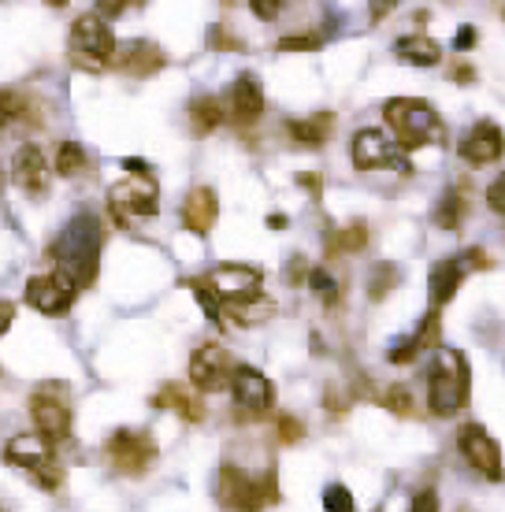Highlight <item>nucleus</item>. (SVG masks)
I'll use <instances>...</instances> for the list:
<instances>
[{
	"mask_svg": "<svg viewBox=\"0 0 505 512\" xmlns=\"http://www.w3.org/2000/svg\"><path fill=\"white\" fill-rule=\"evenodd\" d=\"M468 383H472V372H468L465 353L439 346V353H435V364L428 368L431 412H435V416H454L457 409H465Z\"/></svg>",
	"mask_w": 505,
	"mask_h": 512,
	"instance_id": "nucleus-2",
	"label": "nucleus"
},
{
	"mask_svg": "<svg viewBox=\"0 0 505 512\" xmlns=\"http://www.w3.org/2000/svg\"><path fill=\"white\" fill-rule=\"evenodd\" d=\"M12 179L30 197H41L49 190V164H45V153L38 145H19V153L12 160Z\"/></svg>",
	"mask_w": 505,
	"mask_h": 512,
	"instance_id": "nucleus-17",
	"label": "nucleus"
},
{
	"mask_svg": "<svg viewBox=\"0 0 505 512\" xmlns=\"http://www.w3.org/2000/svg\"><path fill=\"white\" fill-rule=\"evenodd\" d=\"M398 282H402V271H398V264H376V268H372V275H368V297H372V301H383V297H387Z\"/></svg>",
	"mask_w": 505,
	"mask_h": 512,
	"instance_id": "nucleus-30",
	"label": "nucleus"
},
{
	"mask_svg": "<svg viewBox=\"0 0 505 512\" xmlns=\"http://www.w3.org/2000/svg\"><path fill=\"white\" fill-rule=\"evenodd\" d=\"M472 78H476V71H472V67H454V82H472Z\"/></svg>",
	"mask_w": 505,
	"mask_h": 512,
	"instance_id": "nucleus-47",
	"label": "nucleus"
},
{
	"mask_svg": "<svg viewBox=\"0 0 505 512\" xmlns=\"http://www.w3.org/2000/svg\"><path fill=\"white\" fill-rule=\"evenodd\" d=\"M457 446L465 453V461L483 475V479H491V483H502V449L494 442L487 431H483L480 423H465L461 427V435H457Z\"/></svg>",
	"mask_w": 505,
	"mask_h": 512,
	"instance_id": "nucleus-11",
	"label": "nucleus"
},
{
	"mask_svg": "<svg viewBox=\"0 0 505 512\" xmlns=\"http://www.w3.org/2000/svg\"><path fill=\"white\" fill-rule=\"evenodd\" d=\"M15 123H23V127L38 123V108H34V101H30L26 93L0 90V134H4V130H12Z\"/></svg>",
	"mask_w": 505,
	"mask_h": 512,
	"instance_id": "nucleus-22",
	"label": "nucleus"
},
{
	"mask_svg": "<svg viewBox=\"0 0 505 512\" xmlns=\"http://www.w3.org/2000/svg\"><path fill=\"white\" fill-rule=\"evenodd\" d=\"M112 64L134 78H149L168 64V60H164V52L156 49L153 41H127L123 49L116 45V60H112Z\"/></svg>",
	"mask_w": 505,
	"mask_h": 512,
	"instance_id": "nucleus-18",
	"label": "nucleus"
},
{
	"mask_svg": "<svg viewBox=\"0 0 505 512\" xmlns=\"http://www.w3.org/2000/svg\"><path fill=\"white\" fill-rule=\"evenodd\" d=\"M52 256H56V268L64 271L78 290L93 286V279H97V256H101V219L93 216V212H78L64 227V234L56 238Z\"/></svg>",
	"mask_w": 505,
	"mask_h": 512,
	"instance_id": "nucleus-1",
	"label": "nucleus"
},
{
	"mask_svg": "<svg viewBox=\"0 0 505 512\" xmlns=\"http://www.w3.org/2000/svg\"><path fill=\"white\" fill-rule=\"evenodd\" d=\"M75 294L78 286L60 268L49 271V275H34L26 282V305L45 312V316H64L67 308L75 305Z\"/></svg>",
	"mask_w": 505,
	"mask_h": 512,
	"instance_id": "nucleus-9",
	"label": "nucleus"
},
{
	"mask_svg": "<svg viewBox=\"0 0 505 512\" xmlns=\"http://www.w3.org/2000/svg\"><path fill=\"white\" fill-rule=\"evenodd\" d=\"M231 116L238 127H253L264 116V90L257 86L253 75H242L231 86Z\"/></svg>",
	"mask_w": 505,
	"mask_h": 512,
	"instance_id": "nucleus-20",
	"label": "nucleus"
},
{
	"mask_svg": "<svg viewBox=\"0 0 505 512\" xmlns=\"http://www.w3.org/2000/svg\"><path fill=\"white\" fill-rule=\"evenodd\" d=\"M383 116L387 127L398 134L402 149H420L431 141L442 138V119L435 116V108L428 101H413V97H394L383 104Z\"/></svg>",
	"mask_w": 505,
	"mask_h": 512,
	"instance_id": "nucleus-3",
	"label": "nucleus"
},
{
	"mask_svg": "<svg viewBox=\"0 0 505 512\" xmlns=\"http://www.w3.org/2000/svg\"><path fill=\"white\" fill-rule=\"evenodd\" d=\"M268 227H275V231H283V227H286V216H272V219H268Z\"/></svg>",
	"mask_w": 505,
	"mask_h": 512,
	"instance_id": "nucleus-49",
	"label": "nucleus"
},
{
	"mask_svg": "<svg viewBox=\"0 0 505 512\" xmlns=\"http://www.w3.org/2000/svg\"><path fill=\"white\" fill-rule=\"evenodd\" d=\"M350 156H353V164L361 167V171H372V167H387V164H394L398 171H409L402 156L394 153V145L383 138V130H372V127L357 130V134H353Z\"/></svg>",
	"mask_w": 505,
	"mask_h": 512,
	"instance_id": "nucleus-15",
	"label": "nucleus"
},
{
	"mask_svg": "<svg viewBox=\"0 0 505 512\" xmlns=\"http://www.w3.org/2000/svg\"><path fill=\"white\" fill-rule=\"evenodd\" d=\"M286 279H290V282L305 279V260H301V256H298V260H290V268H286Z\"/></svg>",
	"mask_w": 505,
	"mask_h": 512,
	"instance_id": "nucleus-46",
	"label": "nucleus"
},
{
	"mask_svg": "<svg viewBox=\"0 0 505 512\" xmlns=\"http://www.w3.org/2000/svg\"><path fill=\"white\" fill-rule=\"evenodd\" d=\"M487 205H491L494 212H505V171L487 186Z\"/></svg>",
	"mask_w": 505,
	"mask_h": 512,
	"instance_id": "nucleus-38",
	"label": "nucleus"
},
{
	"mask_svg": "<svg viewBox=\"0 0 505 512\" xmlns=\"http://www.w3.org/2000/svg\"><path fill=\"white\" fill-rule=\"evenodd\" d=\"M153 405L156 409H175L182 416V420H190V423H201L205 420V405L197 401L190 390H182L179 383H168L160 394L153 397Z\"/></svg>",
	"mask_w": 505,
	"mask_h": 512,
	"instance_id": "nucleus-23",
	"label": "nucleus"
},
{
	"mask_svg": "<svg viewBox=\"0 0 505 512\" xmlns=\"http://www.w3.org/2000/svg\"><path fill=\"white\" fill-rule=\"evenodd\" d=\"M383 409L398 412V416H409V412H413V394H409V386H390L387 394H383Z\"/></svg>",
	"mask_w": 505,
	"mask_h": 512,
	"instance_id": "nucleus-34",
	"label": "nucleus"
},
{
	"mask_svg": "<svg viewBox=\"0 0 505 512\" xmlns=\"http://www.w3.org/2000/svg\"><path fill=\"white\" fill-rule=\"evenodd\" d=\"M286 134H290V141L294 145H301V149H320L327 141V134H331V116H309V119H290L286 123Z\"/></svg>",
	"mask_w": 505,
	"mask_h": 512,
	"instance_id": "nucleus-24",
	"label": "nucleus"
},
{
	"mask_svg": "<svg viewBox=\"0 0 505 512\" xmlns=\"http://www.w3.org/2000/svg\"><path fill=\"white\" fill-rule=\"evenodd\" d=\"M227 312H231L234 323H242V327H253V323H264L268 316L275 312V305L268 301L264 294L257 297H246V301H234V305H223Z\"/></svg>",
	"mask_w": 505,
	"mask_h": 512,
	"instance_id": "nucleus-27",
	"label": "nucleus"
},
{
	"mask_svg": "<svg viewBox=\"0 0 505 512\" xmlns=\"http://www.w3.org/2000/svg\"><path fill=\"white\" fill-rule=\"evenodd\" d=\"M301 186H309V190H320V179H312V175H298Z\"/></svg>",
	"mask_w": 505,
	"mask_h": 512,
	"instance_id": "nucleus-48",
	"label": "nucleus"
},
{
	"mask_svg": "<svg viewBox=\"0 0 505 512\" xmlns=\"http://www.w3.org/2000/svg\"><path fill=\"white\" fill-rule=\"evenodd\" d=\"M234 364L231 353L223 346H201L190 357V383L197 390H205V394H216L223 386H231V375H234Z\"/></svg>",
	"mask_w": 505,
	"mask_h": 512,
	"instance_id": "nucleus-13",
	"label": "nucleus"
},
{
	"mask_svg": "<svg viewBox=\"0 0 505 512\" xmlns=\"http://www.w3.org/2000/svg\"><path fill=\"white\" fill-rule=\"evenodd\" d=\"M413 338H416V346H420V349H428V346H442V323H439V308H431V312H428V320L420 323V331H416Z\"/></svg>",
	"mask_w": 505,
	"mask_h": 512,
	"instance_id": "nucleus-32",
	"label": "nucleus"
},
{
	"mask_svg": "<svg viewBox=\"0 0 505 512\" xmlns=\"http://www.w3.org/2000/svg\"><path fill=\"white\" fill-rule=\"evenodd\" d=\"M130 8V0H97V15L101 19H112V15H123Z\"/></svg>",
	"mask_w": 505,
	"mask_h": 512,
	"instance_id": "nucleus-42",
	"label": "nucleus"
},
{
	"mask_svg": "<svg viewBox=\"0 0 505 512\" xmlns=\"http://www.w3.org/2000/svg\"><path fill=\"white\" fill-rule=\"evenodd\" d=\"M216 216H220V201H216V193L208 190V186H197V190L186 197V205H182V223L194 234L212 231V227H216Z\"/></svg>",
	"mask_w": 505,
	"mask_h": 512,
	"instance_id": "nucleus-21",
	"label": "nucleus"
},
{
	"mask_svg": "<svg viewBox=\"0 0 505 512\" xmlns=\"http://www.w3.org/2000/svg\"><path fill=\"white\" fill-rule=\"evenodd\" d=\"M67 52H71V64L82 67V71H104L116 60V34L101 15L86 12L78 15L75 26H71Z\"/></svg>",
	"mask_w": 505,
	"mask_h": 512,
	"instance_id": "nucleus-4",
	"label": "nucleus"
},
{
	"mask_svg": "<svg viewBox=\"0 0 505 512\" xmlns=\"http://www.w3.org/2000/svg\"><path fill=\"white\" fill-rule=\"evenodd\" d=\"M324 45V34H298V38H283L279 52H312Z\"/></svg>",
	"mask_w": 505,
	"mask_h": 512,
	"instance_id": "nucleus-36",
	"label": "nucleus"
},
{
	"mask_svg": "<svg viewBox=\"0 0 505 512\" xmlns=\"http://www.w3.org/2000/svg\"><path fill=\"white\" fill-rule=\"evenodd\" d=\"M461 160L472 167H483V164H494V160H502L505 153V134L498 123H491V119H480L476 127L468 130L465 138H461Z\"/></svg>",
	"mask_w": 505,
	"mask_h": 512,
	"instance_id": "nucleus-14",
	"label": "nucleus"
},
{
	"mask_svg": "<svg viewBox=\"0 0 505 512\" xmlns=\"http://www.w3.org/2000/svg\"><path fill=\"white\" fill-rule=\"evenodd\" d=\"M30 416H34V427L45 442L71 438V405H67V390L60 383H45L41 390H34Z\"/></svg>",
	"mask_w": 505,
	"mask_h": 512,
	"instance_id": "nucleus-7",
	"label": "nucleus"
},
{
	"mask_svg": "<svg viewBox=\"0 0 505 512\" xmlns=\"http://www.w3.org/2000/svg\"><path fill=\"white\" fill-rule=\"evenodd\" d=\"M108 461L123 475H142L156 461V446L145 431H116L108 438Z\"/></svg>",
	"mask_w": 505,
	"mask_h": 512,
	"instance_id": "nucleus-12",
	"label": "nucleus"
},
{
	"mask_svg": "<svg viewBox=\"0 0 505 512\" xmlns=\"http://www.w3.org/2000/svg\"><path fill=\"white\" fill-rule=\"evenodd\" d=\"M223 123V104L216 97H194L190 101V127H194L197 138H205Z\"/></svg>",
	"mask_w": 505,
	"mask_h": 512,
	"instance_id": "nucleus-26",
	"label": "nucleus"
},
{
	"mask_svg": "<svg viewBox=\"0 0 505 512\" xmlns=\"http://www.w3.org/2000/svg\"><path fill=\"white\" fill-rule=\"evenodd\" d=\"M476 41H480V34H476L472 26H461V30H457V38H454V49H457V52H465V49H472Z\"/></svg>",
	"mask_w": 505,
	"mask_h": 512,
	"instance_id": "nucleus-44",
	"label": "nucleus"
},
{
	"mask_svg": "<svg viewBox=\"0 0 505 512\" xmlns=\"http://www.w3.org/2000/svg\"><path fill=\"white\" fill-rule=\"evenodd\" d=\"M86 167H90V156H86V149H82L78 141H64V145L56 149V171H60L64 179H75Z\"/></svg>",
	"mask_w": 505,
	"mask_h": 512,
	"instance_id": "nucleus-29",
	"label": "nucleus"
},
{
	"mask_svg": "<svg viewBox=\"0 0 505 512\" xmlns=\"http://www.w3.org/2000/svg\"><path fill=\"white\" fill-rule=\"evenodd\" d=\"M4 461L12 464V468H19V472H26L45 490H56L60 483H64V468H60L56 453H52V442H45L38 431H26V435L8 438Z\"/></svg>",
	"mask_w": 505,
	"mask_h": 512,
	"instance_id": "nucleus-6",
	"label": "nucleus"
},
{
	"mask_svg": "<svg viewBox=\"0 0 505 512\" xmlns=\"http://www.w3.org/2000/svg\"><path fill=\"white\" fill-rule=\"evenodd\" d=\"M416 353H420L416 338H405V346H394V349H390V360H394V364H409V360H413Z\"/></svg>",
	"mask_w": 505,
	"mask_h": 512,
	"instance_id": "nucleus-40",
	"label": "nucleus"
},
{
	"mask_svg": "<svg viewBox=\"0 0 505 512\" xmlns=\"http://www.w3.org/2000/svg\"><path fill=\"white\" fill-rule=\"evenodd\" d=\"M364 242H368L364 227H361V223H353V227H346V231L331 234L327 249H331V253H353V249H364Z\"/></svg>",
	"mask_w": 505,
	"mask_h": 512,
	"instance_id": "nucleus-31",
	"label": "nucleus"
},
{
	"mask_svg": "<svg viewBox=\"0 0 505 512\" xmlns=\"http://www.w3.org/2000/svg\"><path fill=\"white\" fill-rule=\"evenodd\" d=\"M0 182H4V175H0Z\"/></svg>",
	"mask_w": 505,
	"mask_h": 512,
	"instance_id": "nucleus-51",
	"label": "nucleus"
},
{
	"mask_svg": "<svg viewBox=\"0 0 505 512\" xmlns=\"http://www.w3.org/2000/svg\"><path fill=\"white\" fill-rule=\"evenodd\" d=\"M108 205H112V216H116L119 223L156 216V208H160L156 179L145 171V175H130V179L116 182V186L108 190Z\"/></svg>",
	"mask_w": 505,
	"mask_h": 512,
	"instance_id": "nucleus-8",
	"label": "nucleus"
},
{
	"mask_svg": "<svg viewBox=\"0 0 505 512\" xmlns=\"http://www.w3.org/2000/svg\"><path fill=\"white\" fill-rule=\"evenodd\" d=\"M49 4H52V8H64L67 0H49Z\"/></svg>",
	"mask_w": 505,
	"mask_h": 512,
	"instance_id": "nucleus-50",
	"label": "nucleus"
},
{
	"mask_svg": "<svg viewBox=\"0 0 505 512\" xmlns=\"http://www.w3.org/2000/svg\"><path fill=\"white\" fill-rule=\"evenodd\" d=\"M465 193L461 190H450L446 197L439 201V208H435V223H439L442 231H457L461 223H465Z\"/></svg>",
	"mask_w": 505,
	"mask_h": 512,
	"instance_id": "nucleus-28",
	"label": "nucleus"
},
{
	"mask_svg": "<svg viewBox=\"0 0 505 512\" xmlns=\"http://www.w3.org/2000/svg\"><path fill=\"white\" fill-rule=\"evenodd\" d=\"M279 498L275 494V475H249L234 464H223L220 479H216V501L231 512H260L264 505H272Z\"/></svg>",
	"mask_w": 505,
	"mask_h": 512,
	"instance_id": "nucleus-5",
	"label": "nucleus"
},
{
	"mask_svg": "<svg viewBox=\"0 0 505 512\" xmlns=\"http://www.w3.org/2000/svg\"><path fill=\"white\" fill-rule=\"evenodd\" d=\"M260 275L257 268H246V264H220V268L208 271L205 286L212 290V297L223 305H234V301H246V297L260 294Z\"/></svg>",
	"mask_w": 505,
	"mask_h": 512,
	"instance_id": "nucleus-10",
	"label": "nucleus"
},
{
	"mask_svg": "<svg viewBox=\"0 0 505 512\" xmlns=\"http://www.w3.org/2000/svg\"><path fill=\"white\" fill-rule=\"evenodd\" d=\"M465 271H468V264L465 260H457V256L439 260V264L431 268V279H428L431 308H442L454 301V294L461 290V282H465Z\"/></svg>",
	"mask_w": 505,
	"mask_h": 512,
	"instance_id": "nucleus-19",
	"label": "nucleus"
},
{
	"mask_svg": "<svg viewBox=\"0 0 505 512\" xmlns=\"http://www.w3.org/2000/svg\"><path fill=\"white\" fill-rule=\"evenodd\" d=\"M208 41L216 45V49H242V41L238 38H231L223 26H212V34H208Z\"/></svg>",
	"mask_w": 505,
	"mask_h": 512,
	"instance_id": "nucleus-41",
	"label": "nucleus"
},
{
	"mask_svg": "<svg viewBox=\"0 0 505 512\" xmlns=\"http://www.w3.org/2000/svg\"><path fill=\"white\" fill-rule=\"evenodd\" d=\"M409 512H439V498H435V490H420V494L409 501Z\"/></svg>",
	"mask_w": 505,
	"mask_h": 512,
	"instance_id": "nucleus-39",
	"label": "nucleus"
},
{
	"mask_svg": "<svg viewBox=\"0 0 505 512\" xmlns=\"http://www.w3.org/2000/svg\"><path fill=\"white\" fill-rule=\"evenodd\" d=\"M324 509L327 512H357V501H353V494L342 483H331V487L324 490Z\"/></svg>",
	"mask_w": 505,
	"mask_h": 512,
	"instance_id": "nucleus-33",
	"label": "nucleus"
},
{
	"mask_svg": "<svg viewBox=\"0 0 505 512\" xmlns=\"http://www.w3.org/2000/svg\"><path fill=\"white\" fill-rule=\"evenodd\" d=\"M249 8H253V15H257V19L272 23V19H279V12L286 8V0H249Z\"/></svg>",
	"mask_w": 505,
	"mask_h": 512,
	"instance_id": "nucleus-37",
	"label": "nucleus"
},
{
	"mask_svg": "<svg viewBox=\"0 0 505 512\" xmlns=\"http://www.w3.org/2000/svg\"><path fill=\"white\" fill-rule=\"evenodd\" d=\"M394 52L402 56L405 64H416V67H431L442 60V49L431 38H424V34H405V38H398L394 41Z\"/></svg>",
	"mask_w": 505,
	"mask_h": 512,
	"instance_id": "nucleus-25",
	"label": "nucleus"
},
{
	"mask_svg": "<svg viewBox=\"0 0 505 512\" xmlns=\"http://www.w3.org/2000/svg\"><path fill=\"white\" fill-rule=\"evenodd\" d=\"M231 394L238 401V409L246 412H268L275 405V386L272 379H264L257 368H234L231 375Z\"/></svg>",
	"mask_w": 505,
	"mask_h": 512,
	"instance_id": "nucleus-16",
	"label": "nucleus"
},
{
	"mask_svg": "<svg viewBox=\"0 0 505 512\" xmlns=\"http://www.w3.org/2000/svg\"><path fill=\"white\" fill-rule=\"evenodd\" d=\"M309 286L320 297H324L327 305H335V301H338V286H335V279H331V275H327L324 268H312L309 271Z\"/></svg>",
	"mask_w": 505,
	"mask_h": 512,
	"instance_id": "nucleus-35",
	"label": "nucleus"
},
{
	"mask_svg": "<svg viewBox=\"0 0 505 512\" xmlns=\"http://www.w3.org/2000/svg\"><path fill=\"white\" fill-rule=\"evenodd\" d=\"M279 438H283V442H298V438H301V423L290 420V416H283V420H279Z\"/></svg>",
	"mask_w": 505,
	"mask_h": 512,
	"instance_id": "nucleus-43",
	"label": "nucleus"
},
{
	"mask_svg": "<svg viewBox=\"0 0 505 512\" xmlns=\"http://www.w3.org/2000/svg\"><path fill=\"white\" fill-rule=\"evenodd\" d=\"M12 320H15V305L12 301H0V334L12 327Z\"/></svg>",
	"mask_w": 505,
	"mask_h": 512,
	"instance_id": "nucleus-45",
	"label": "nucleus"
}]
</instances>
